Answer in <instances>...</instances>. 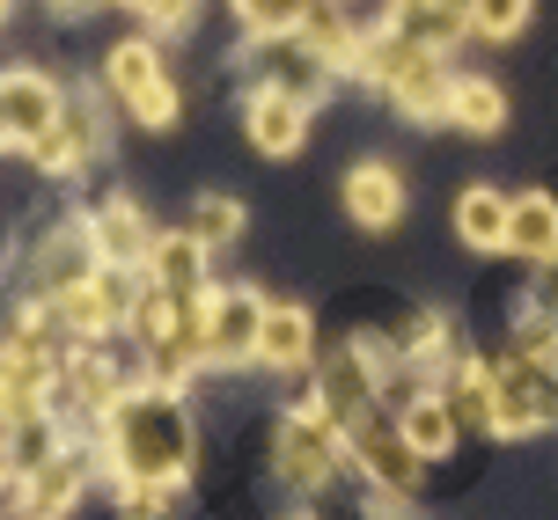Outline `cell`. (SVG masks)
I'll list each match as a JSON object with an SVG mask.
<instances>
[{"instance_id": "6da1fadb", "label": "cell", "mask_w": 558, "mask_h": 520, "mask_svg": "<svg viewBox=\"0 0 558 520\" xmlns=\"http://www.w3.org/2000/svg\"><path fill=\"white\" fill-rule=\"evenodd\" d=\"M111 455L125 476H184V462H192V425H184V411H177V396H162V388H140V396H118L111 411Z\"/></svg>"}, {"instance_id": "7a4b0ae2", "label": "cell", "mask_w": 558, "mask_h": 520, "mask_svg": "<svg viewBox=\"0 0 558 520\" xmlns=\"http://www.w3.org/2000/svg\"><path fill=\"white\" fill-rule=\"evenodd\" d=\"M331 469H338V418H331V404L316 396V404H302V411L279 425V476L302 484V492H316Z\"/></svg>"}, {"instance_id": "3957f363", "label": "cell", "mask_w": 558, "mask_h": 520, "mask_svg": "<svg viewBox=\"0 0 558 520\" xmlns=\"http://www.w3.org/2000/svg\"><path fill=\"white\" fill-rule=\"evenodd\" d=\"M338 433H345V447L361 455V469L375 476V484H390V492H412V476H418V462H426V455H418L412 439H404V425H397V418H383L375 404H367V411H353L345 425H338Z\"/></svg>"}, {"instance_id": "277c9868", "label": "cell", "mask_w": 558, "mask_h": 520, "mask_svg": "<svg viewBox=\"0 0 558 520\" xmlns=\"http://www.w3.org/2000/svg\"><path fill=\"white\" fill-rule=\"evenodd\" d=\"M265 315H272V308L257 301L251 286H228V294H214V301H206V315H198V330H206V359H243V352H257V330H265Z\"/></svg>"}, {"instance_id": "5b68a950", "label": "cell", "mask_w": 558, "mask_h": 520, "mask_svg": "<svg viewBox=\"0 0 558 520\" xmlns=\"http://www.w3.org/2000/svg\"><path fill=\"white\" fill-rule=\"evenodd\" d=\"M251 147L257 154H272V162H287V154H302V139H308V96H287V88H257L251 96Z\"/></svg>"}, {"instance_id": "8992f818", "label": "cell", "mask_w": 558, "mask_h": 520, "mask_svg": "<svg viewBox=\"0 0 558 520\" xmlns=\"http://www.w3.org/2000/svg\"><path fill=\"white\" fill-rule=\"evenodd\" d=\"M59 117V96H52V82L45 74H0V139H37V133H52Z\"/></svg>"}, {"instance_id": "52a82bcc", "label": "cell", "mask_w": 558, "mask_h": 520, "mask_svg": "<svg viewBox=\"0 0 558 520\" xmlns=\"http://www.w3.org/2000/svg\"><path fill=\"white\" fill-rule=\"evenodd\" d=\"M59 315L74 330H118L133 315V286H125V264H104L88 286H66L59 294Z\"/></svg>"}, {"instance_id": "ba28073f", "label": "cell", "mask_w": 558, "mask_h": 520, "mask_svg": "<svg viewBox=\"0 0 558 520\" xmlns=\"http://www.w3.org/2000/svg\"><path fill=\"white\" fill-rule=\"evenodd\" d=\"M294 37H302L324 66H361V59H367V29L353 23L338 0H308V15H302V29H294Z\"/></svg>"}, {"instance_id": "9c48e42d", "label": "cell", "mask_w": 558, "mask_h": 520, "mask_svg": "<svg viewBox=\"0 0 558 520\" xmlns=\"http://www.w3.org/2000/svg\"><path fill=\"white\" fill-rule=\"evenodd\" d=\"M345 213L361 220V227H397V213H404V184H397V169H383V162L353 169V176H345Z\"/></svg>"}, {"instance_id": "30bf717a", "label": "cell", "mask_w": 558, "mask_h": 520, "mask_svg": "<svg viewBox=\"0 0 558 520\" xmlns=\"http://www.w3.org/2000/svg\"><path fill=\"white\" fill-rule=\"evenodd\" d=\"M507 249L530 257V264H558V206L544 191L514 198V227H507Z\"/></svg>"}, {"instance_id": "8fae6325", "label": "cell", "mask_w": 558, "mask_h": 520, "mask_svg": "<svg viewBox=\"0 0 558 520\" xmlns=\"http://www.w3.org/2000/svg\"><path fill=\"white\" fill-rule=\"evenodd\" d=\"M507 227H514V206H507L500 191L477 184V191L456 198V235H463L471 249H507Z\"/></svg>"}, {"instance_id": "7c38bea8", "label": "cell", "mask_w": 558, "mask_h": 520, "mask_svg": "<svg viewBox=\"0 0 558 520\" xmlns=\"http://www.w3.org/2000/svg\"><path fill=\"white\" fill-rule=\"evenodd\" d=\"M147 264H155V286H162V294L192 301V294H198V272H206V243H198V235H162Z\"/></svg>"}, {"instance_id": "4fadbf2b", "label": "cell", "mask_w": 558, "mask_h": 520, "mask_svg": "<svg viewBox=\"0 0 558 520\" xmlns=\"http://www.w3.org/2000/svg\"><path fill=\"white\" fill-rule=\"evenodd\" d=\"M96 249H104V264H125L133 272L140 257H155V243H147V227H140V206H104L96 213Z\"/></svg>"}, {"instance_id": "5bb4252c", "label": "cell", "mask_w": 558, "mask_h": 520, "mask_svg": "<svg viewBox=\"0 0 558 520\" xmlns=\"http://www.w3.org/2000/svg\"><path fill=\"white\" fill-rule=\"evenodd\" d=\"M448 117H456V125H463V133H500L507 125V96L493 82H485V74H463V82H456V96H448Z\"/></svg>"}, {"instance_id": "9a60e30c", "label": "cell", "mask_w": 558, "mask_h": 520, "mask_svg": "<svg viewBox=\"0 0 558 520\" xmlns=\"http://www.w3.org/2000/svg\"><path fill=\"white\" fill-rule=\"evenodd\" d=\"M104 82H111L118 96H125V103H140L147 88L162 82V52H155L147 37H125V45H118V52L104 59Z\"/></svg>"}, {"instance_id": "2e32d148", "label": "cell", "mask_w": 558, "mask_h": 520, "mask_svg": "<svg viewBox=\"0 0 558 520\" xmlns=\"http://www.w3.org/2000/svg\"><path fill=\"white\" fill-rule=\"evenodd\" d=\"M397 425H404V439H412L426 462L456 447V404H448V396H418V404H404V418H397Z\"/></svg>"}, {"instance_id": "e0dca14e", "label": "cell", "mask_w": 558, "mask_h": 520, "mask_svg": "<svg viewBox=\"0 0 558 520\" xmlns=\"http://www.w3.org/2000/svg\"><path fill=\"white\" fill-rule=\"evenodd\" d=\"M257 359L265 367H302L308 359V315L302 308H272L265 330H257Z\"/></svg>"}, {"instance_id": "ac0fdd59", "label": "cell", "mask_w": 558, "mask_h": 520, "mask_svg": "<svg viewBox=\"0 0 558 520\" xmlns=\"http://www.w3.org/2000/svg\"><path fill=\"white\" fill-rule=\"evenodd\" d=\"M74 492H82V462H45L37 476H29V513H37V520L66 513Z\"/></svg>"}, {"instance_id": "d6986e66", "label": "cell", "mask_w": 558, "mask_h": 520, "mask_svg": "<svg viewBox=\"0 0 558 520\" xmlns=\"http://www.w3.org/2000/svg\"><path fill=\"white\" fill-rule=\"evenodd\" d=\"M302 15H308V0H235V23L251 29L257 45H265V37H294Z\"/></svg>"}, {"instance_id": "ffe728a7", "label": "cell", "mask_w": 558, "mask_h": 520, "mask_svg": "<svg viewBox=\"0 0 558 520\" xmlns=\"http://www.w3.org/2000/svg\"><path fill=\"white\" fill-rule=\"evenodd\" d=\"M522 23H530V0H471V29L485 45H507Z\"/></svg>"}, {"instance_id": "44dd1931", "label": "cell", "mask_w": 558, "mask_h": 520, "mask_svg": "<svg viewBox=\"0 0 558 520\" xmlns=\"http://www.w3.org/2000/svg\"><path fill=\"white\" fill-rule=\"evenodd\" d=\"M66 382H74V396H82V404H96V411H118L111 367H104L96 352H82V359H74V367H66Z\"/></svg>"}, {"instance_id": "7402d4cb", "label": "cell", "mask_w": 558, "mask_h": 520, "mask_svg": "<svg viewBox=\"0 0 558 520\" xmlns=\"http://www.w3.org/2000/svg\"><path fill=\"white\" fill-rule=\"evenodd\" d=\"M192 235L206 249H214V243H235V235H243V206H235V198H206V206H198V220H192Z\"/></svg>"}, {"instance_id": "603a6c76", "label": "cell", "mask_w": 558, "mask_h": 520, "mask_svg": "<svg viewBox=\"0 0 558 520\" xmlns=\"http://www.w3.org/2000/svg\"><path fill=\"white\" fill-rule=\"evenodd\" d=\"M133 117L147 125V133H169V125H177V88H169V74H162V82H155V88H147V96L133 103Z\"/></svg>"}, {"instance_id": "cb8c5ba5", "label": "cell", "mask_w": 558, "mask_h": 520, "mask_svg": "<svg viewBox=\"0 0 558 520\" xmlns=\"http://www.w3.org/2000/svg\"><path fill=\"white\" fill-rule=\"evenodd\" d=\"M125 520H162V476H133L125 484Z\"/></svg>"}, {"instance_id": "d4e9b609", "label": "cell", "mask_w": 558, "mask_h": 520, "mask_svg": "<svg viewBox=\"0 0 558 520\" xmlns=\"http://www.w3.org/2000/svg\"><path fill=\"white\" fill-rule=\"evenodd\" d=\"M192 8H198V0H147L140 15H147V23H162V29H192Z\"/></svg>"}, {"instance_id": "484cf974", "label": "cell", "mask_w": 558, "mask_h": 520, "mask_svg": "<svg viewBox=\"0 0 558 520\" xmlns=\"http://www.w3.org/2000/svg\"><path fill=\"white\" fill-rule=\"evenodd\" d=\"M52 8H88V0H52Z\"/></svg>"}, {"instance_id": "4316f807", "label": "cell", "mask_w": 558, "mask_h": 520, "mask_svg": "<svg viewBox=\"0 0 558 520\" xmlns=\"http://www.w3.org/2000/svg\"><path fill=\"white\" fill-rule=\"evenodd\" d=\"M118 8H147V0H118Z\"/></svg>"}, {"instance_id": "83f0119b", "label": "cell", "mask_w": 558, "mask_h": 520, "mask_svg": "<svg viewBox=\"0 0 558 520\" xmlns=\"http://www.w3.org/2000/svg\"><path fill=\"white\" fill-rule=\"evenodd\" d=\"M0 15H8V0H0Z\"/></svg>"}]
</instances>
